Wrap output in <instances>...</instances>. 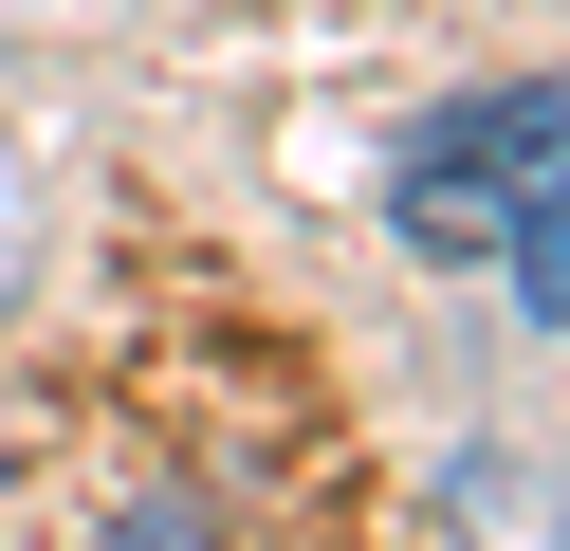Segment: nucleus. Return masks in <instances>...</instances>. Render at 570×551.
<instances>
[{"mask_svg": "<svg viewBox=\"0 0 570 551\" xmlns=\"http://www.w3.org/2000/svg\"><path fill=\"white\" fill-rule=\"evenodd\" d=\"M497 147V294H515L533 331H570V92L552 73H515V92H460Z\"/></svg>", "mask_w": 570, "mask_h": 551, "instance_id": "obj_1", "label": "nucleus"}, {"mask_svg": "<svg viewBox=\"0 0 570 551\" xmlns=\"http://www.w3.org/2000/svg\"><path fill=\"white\" fill-rule=\"evenodd\" d=\"M386 239H405V257H442V276H497V147H479V110H442V129L405 147V184H386Z\"/></svg>", "mask_w": 570, "mask_h": 551, "instance_id": "obj_2", "label": "nucleus"}, {"mask_svg": "<svg viewBox=\"0 0 570 551\" xmlns=\"http://www.w3.org/2000/svg\"><path fill=\"white\" fill-rule=\"evenodd\" d=\"M111 551H203V514H111Z\"/></svg>", "mask_w": 570, "mask_h": 551, "instance_id": "obj_3", "label": "nucleus"}]
</instances>
